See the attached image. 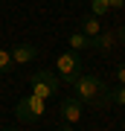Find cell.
<instances>
[{
  "instance_id": "14",
  "label": "cell",
  "mask_w": 125,
  "mask_h": 131,
  "mask_svg": "<svg viewBox=\"0 0 125 131\" xmlns=\"http://www.w3.org/2000/svg\"><path fill=\"white\" fill-rule=\"evenodd\" d=\"M116 79H119V84H125V61L116 64Z\"/></svg>"
},
{
  "instance_id": "7",
  "label": "cell",
  "mask_w": 125,
  "mask_h": 131,
  "mask_svg": "<svg viewBox=\"0 0 125 131\" xmlns=\"http://www.w3.org/2000/svg\"><path fill=\"white\" fill-rule=\"evenodd\" d=\"M9 56L15 61V67H18V64H29V61H35L38 47H35V44H15V47L9 50Z\"/></svg>"
},
{
  "instance_id": "17",
  "label": "cell",
  "mask_w": 125,
  "mask_h": 131,
  "mask_svg": "<svg viewBox=\"0 0 125 131\" xmlns=\"http://www.w3.org/2000/svg\"><path fill=\"white\" fill-rule=\"evenodd\" d=\"M3 131H18V128H3Z\"/></svg>"
},
{
  "instance_id": "4",
  "label": "cell",
  "mask_w": 125,
  "mask_h": 131,
  "mask_svg": "<svg viewBox=\"0 0 125 131\" xmlns=\"http://www.w3.org/2000/svg\"><path fill=\"white\" fill-rule=\"evenodd\" d=\"M55 76L61 79V84H70V88H73V82L82 76V56L73 52V50L61 52L55 58Z\"/></svg>"
},
{
  "instance_id": "5",
  "label": "cell",
  "mask_w": 125,
  "mask_h": 131,
  "mask_svg": "<svg viewBox=\"0 0 125 131\" xmlns=\"http://www.w3.org/2000/svg\"><path fill=\"white\" fill-rule=\"evenodd\" d=\"M82 117H84V105H82L79 96L61 99V105H58V119H61V125H76Z\"/></svg>"
},
{
  "instance_id": "9",
  "label": "cell",
  "mask_w": 125,
  "mask_h": 131,
  "mask_svg": "<svg viewBox=\"0 0 125 131\" xmlns=\"http://www.w3.org/2000/svg\"><path fill=\"white\" fill-rule=\"evenodd\" d=\"M70 50H73V52L90 50V38H87V35H82V32H70Z\"/></svg>"
},
{
  "instance_id": "12",
  "label": "cell",
  "mask_w": 125,
  "mask_h": 131,
  "mask_svg": "<svg viewBox=\"0 0 125 131\" xmlns=\"http://www.w3.org/2000/svg\"><path fill=\"white\" fill-rule=\"evenodd\" d=\"M15 70V61L9 56V50H0V73H12Z\"/></svg>"
},
{
  "instance_id": "11",
  "label": "cell",
  "mask_w": 125,
  "mask_h": 131,
  "mask_svg": "<svg viewBox=\"0 0 125 131\" xmlns=\"http://www.w3.org/2000/svg\"><path fill=\"white\" fill-rule=\"evenodd\" d=\"M108 105H125V84H116V90H108Z\"/></svg>"
},
{
  "instance_id": "15",
  "label": "cell",
  "mask_w": 125,
  "mask_h": 131,
  "mask_svg": "<svg viewBox=\"0 0 125 131\" xmlns=\"http://www.w3.org/2000/svg\"><path fill=\"white\" fill-rule=\"evenodd\" d=\"M116 38H119V44H125V24L116 26Z\"/></svg>"
},
{
  "instance_id": "1",
  "label": "cell",
  "mask_w": 125,
  "mask_h": 131,
  "mask_svg": "<svg viewBox=\"0 0 125 131\" xmlns=\"http://www.w3.org/2000/svg\"><path fill=\"white\" fill-rule=\"evenodd\" d=\"M73 96L82 99V105H90L96 108V111H102V108H108V84L99 79V76H87L82 73L79 79L73 82Z\"/></svg>"
},
{
  "instance_id": "6",
  "label": "cell",
  "mask_w": 125,
  "mask_h": 131,
  "mask_svg": "<svg viewBox=\"0 0 125 131\" xmlns=\"http://www.w3.org/2000/svg\"><path fill=\"white\" fill-rule=\"evenodd\" d=\"M116 44H119L116 29H102L96 38H90V50H96V52H111Z\"/></svg>"
},
{
  "instance_id": "10",
  "label": "cell",
  "mask_w": 125,
  "mask_h": 131,
  "mask_svg": "<svg viewBox=\"0 0 125 131\" xmlns=\"http://www.w3.org/2000/svg\"><path fill=\"white\" fill-rule=\"evenodd\" d=\"M90 15L93 18H108V15H111V9H108V0H90Z\"/></svg>"
},
{
  "instance_id": "2",
  "label": "cell",
  "mask_w": 125,
  "mask_h": 131,
  "mask_svg": "<svg viewBox=\"0 0 125 131\" xmlns=\"http://www.w3.org/2000/svg\"><path fill=\"white\" fill-rule=\"evenodd\" d=\"M61 90V79L55 76V70H35L29 76V93L41 96L44 102L47 99H55Z\"/></svg>"
},
{
  "instance_id": "3",
  "label": "cell",
  "mask_w": 125,
  "mask_h": 131,
  "mask_svg": "<svg viewBox=\"0 0 125 131\" xmlns=\"http://www.w3.org/2000/svg\"><path fill=\"white\" fill-rule=\"evenodd\" d=\"M47 114V102L41 96H35V93H26L23 99H18V105H15V119L18 122H38Z\"/></svg>"
},
{
  "instance_id": "8",
  "label": "cell",
  "mask_w": 125,
  "mask_h": 131,
  "mask_svg": "<svg viewBox=\"0 0 125 131\" xmlns=\"http://www.w3.org/2000/svg\"><path fill=\"white\" fill-rule=\"evenodd\" d=\"M79 32L87 35V38H96L99 32H102V20L93 18V15H84V18L79 20Z\"/></svg>"
},
{
  "instance_id": "13",
  "label": "cell",
  "mask_w": 125,
  "mask_h": 131,
  "mask_svg": "<svg viewBox=\"0 0 125 131\" xmlns=\"http://www.w3.org/2000/svg\"><path fill=\"white\" fill-rule=\"evenodd\" d=\"M108 9H111V12H119V9H125V0H108Z\"/></svg>"
},
{
  "instance_id": "16",
  "label": "cell",
  "mask_w": 125,
  "mask_h": 131,
  "mask_svg": "<svg viewBox=\"0 0 125 131\" xmlns=\"http://www.w3.org/2000/svg\"><path fill=\"white\" fill-rule=\"evenodd\" d=\"M58 131H73V125H58Z\"/></svg>"
}]
</instances>
